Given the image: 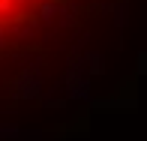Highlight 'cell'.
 Returning a JSON list of instances; mask_svg holds the SVG:
<instances>
[{
  "instance_id": "1",
  "label": "cell",
  "mask_w": 147,
  "mask_h": 141,
  "mask_svg": "<svg viewBox=\"0 0 147 141\" xmlns=\"http://www.w3.org/2000/svg\"><path fill=\"white\" fill-rule=\"evenodd\" d=\"M69 0H0V60L39 39L45 24Z\"/></svg>"
}]
</instances>
